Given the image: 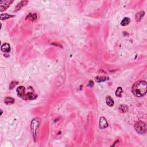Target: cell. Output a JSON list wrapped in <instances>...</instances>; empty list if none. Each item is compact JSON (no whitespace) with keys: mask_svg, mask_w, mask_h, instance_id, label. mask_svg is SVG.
Here are the masks:
<instances>
[{"mask_svg":"<svg viewBox=\"0 0 147 147\" xmlns=\"http://www.w3.org/2000/svg\"><path fill=\"white\" fill-rule=\"evenodd\" d=\"M122 92H123V90H122V87H118L117 88V90H116V96L118 97H121Z\"/></svg>","mask_w":147,"mask_h":147,"instance_id":"ac0fdd59","label":"cell"},{"mask_svg":"<svg viewBox=\"0 0 147 147\" xmlns=\"http://www.w3.org/2000/svg\"><path fill=\"white\" fill-rule=\"evenodd\" d=\"M28 4V1H20V2H19L18 4L17 5V6H16L14 12L19 11L20 9L23 8V7L25 6H26Z\"/></svg>","mask_w":147,"mask_h":147,"instance_id":"ba28073f","label":"cell"},{"mask_svg":"<svg viewBox=\"0 0 147 147\" xmlns=\"http://www.w3.org/2000/svg\"><path fill=\"white\" fill-rule=\"evenodd\" d=\"M94 85V82L92 81V80H90V81H89V83H88L87 86L90 87H92Z\"/></svg>","mask_w":147,"mask_h":147,"instance_id":"d6986e66","label":"cell"},{"mask_svg":"<svg viewBox=\"0 0 147 147\" xmlns=\"http://www.w3.org/2000/svg\"><path fill=\"white\" fill-rule=\"evenodd\" d=\"M4 102L6 105H12L14 103V99L12 97H6L4 99Z\"/></svg>","mask_w":147,"mask_h":147,"instance_id":"9a60e30c","label":"cell"},{"mask_svg":"<svg viewBox=\"0 0 147 147\" xmlns=\"http://www.w3.org/2000/svg\"><path fill=\"white\" fill-rule=\"evenodd\" d=\"M145 12L144 11H141L137 13L136 14V21L137 22H139L142 18V17L144 16Z\"/></svg>","mask_w":147,"mask_h":147,"instance_id":"7c38bea8","label":"cell"},{"mask_svg":"<svg viewBox=\"0 0 147 147\" xmlns=\"http://www.w3.org/2000/svg\"><path fill=\"white\" fill-rule=\"evenodd\" d=\"M1 49L3 52L8 53L11 51V47L8 43H4L1 46Z\"/></svg>","mask_w":147,"mask_h":147,"instance_id":"9c48e42d","label":"cell"},{"mask_svg":"<svg viewBox=\"0 0 147 147\" xmlns=\"http://www.w3.org/2000/svg\"><path fill=\"white\" fill-rule=\"evenodd\" d=\"M37 98V95L32 92H29L27 94H25L24 98L25 100H33Z\"/></svg>","mask_w":147,"mask_h":147,"instance_id":"52a82bcc","label":"cell"},{"mask_svg":"<svg viewBox=\"0 0 147 147\" xmlns=\"http://www.w3.org/2000/svg\"><path fill=\"white\" fill-rule=\"evenodd\" d=\"M130 23V19L128 18V17H125V18L122 20L121 25L122 26H126L128 25H129Z\"/></svg>","mask_w":147,"mask_h":147,"instance_id":"2e32d148","label":"cell"},{"mask_svg":"<svg viewBox=\"0 0 147 147\" xmlns=\"http://www.w3.org/2000/svg\"><path fill=\"white\" fill-rule=\"evenodd\" d=\"M109 77L108 76H98L97 77L95 78V80L97 82H102L106 81V80H108Z\"/></svg>","mask_w":147,"mask_h":147,"instance_id":"5bb4252c","label":"cell"},{"mask_svg":"<svg viewBox=\"0 0 147 147\" xmlns=\"http://www.w3.org/2000/svg\"><path fill=\"white\" fill-rule=\"evenodd\" d=\"M40 123V119L39 118H34L31 122V128L35 138V135L36 134V130L38 128H39Z\"/></svg>","mask_w":147,"mask_h":147,"instance_id":"3957f363","label":"cell"},{"mask_svg":"<svg viewBox=\"0 0 147 147\" xmlns=\"http://www.w3.org/2000/svg\"><path fill=\"white\" fill-rule=\"evenodd\" d=\"M12 2L13 1H11V0H5V1H1V2H0V11L1 12H3L6 10V9L9 8V6Z\"/></svg>","mask_w":147,"mask_h":147,"instance_id":"277c9868","label":"cell"},{"mask_svg":"<svg viewBox=\"0 0 147 147\" xmlns=\"http://www.w3.org/2000/svg\"><path fill=\"white\" fill-rule=\"evenodd\" d=\"M135 128L136 131L139 134H144L147 132V125L144 122L139 121L137 122L135 125Z\"/></svg>","mask_w":147,"mask_h":147,"instance_id":"7a4b0ae2","label":"cell"},{"mask_svg":"<svg viewBox=\"0 0 147 147\" xmlns=\"http://www.w3.org/2000/svg\"><path fill=\"white\" fill-rule=\"evenodd\" d=\"M106 103L110 107H113L114 105V102L113 101V98L110 96H107L106 98Z\"/></svg>","mask_w":147,"mask_h":147,"instance_id":"4fadbf2b","label":"cell"},{"mask_svg":"<svg viewBox=\"0 0 147 147\" xmlns=\"http://www.w3.org/2000/svg\"><path fill=\"white\" fill-rule=\"evenodd\" d=\"M17 93L18 96L20 97V98H22L24 99L25 95V89L24 86H20L17 89Z\"/></svg>","mask_w":147,"mask_h":147,"instance_id":"5b68a950","label":"cell"},{"mask_svg":"<svg viewBox=\"0 0 147 147\" xmlns=\"http://www.w3.org/2000/svg\"><path fill=\"white\" fill-rule=\"evenodd\" d=\"M37 16L36 13H29V14L26 16V20H29L31 21H34L37 20Z\"/></svg>","mask_w":147,"mask_h":147,"instance_id":"30bf717a","label":"cell"},{"mask_svg":"<svg viewBox=\"0 0 147 147\" xmlns=\"http://www.w3.org/2000/svg\"><path fill=\"white\" fill-rule=\"evenodd\" d=\"M14 17V15H11V14H7V13H4V14H1V20H6V19L11 18L12 17Z\"/></svg>","mask_w":147,"mask_h":147,"instance_id":"e0dca14e","label":"cell"},{"mask_svg":"<svg viewBox=\"0 0 147 147\" xmlns=\"http://www.w3.org/2000/svg\"><path fill=\"white\" fill-rule=\"evenodd\" d=\"M99 126L101 129H105L106 128L108 127V123L107 122L105 117H102L100 118L99 122Z\"/></svg>","mask_w":147,"mask_h":147,"instance_id":"8992f818","label":"cell"},{"mask_svg":"<svg viewBox=\"0 0 147 147\" xmlns=\"http://www.w3.org/2000/svg\"><path fill=\"white\" fill-rule=\"evenodd\" d=\"M147 89V82L144 80L137 82L133 85L132 92L137 97H142L146 94Z\"/></svg>","mask_w":147,"mask_h":147,"instance_id":"6da1fadb","label":"cell"},{"mask_svg":"<svg viewBox=\"0 0 147 147\" xmlns=\"http://www.w3.org/2000/svg\"><path fill=\"white\" fill-rule=\"evenodd\" d=\"M129 110V108L126 105H121L118 108V111L121 113H126Z\"/></svg>","mask_w":147,"mask_h":147,"instance_id":"8fae6325","label":"cell"}]
</instances>
